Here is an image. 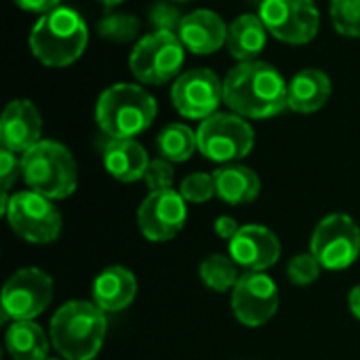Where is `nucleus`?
<instances>
[{
    "label": "nucleus",
    "mask_w": 360,
    "mask_h": 360,
    "mask_svg": "<svg viewBox=\"0 0 360 360\" xmlns=\"http://www.w3.org/2000/svg\"><path fill=\"white\" fill-rule=\"evenodd\" d=\"M89 42V30L78 11L57 6L40 15L30 32V51L46 68H68L80 59Z\"/></svg>",
    "instance_id": "2"
},
{
    "label": "nucleus",
    "mask_w": 360,
    "mask_h": 360,
    "mask_svg": "<svg viewBox=\"0 0 360 360\" xmlns=\"http://www.w3.org/2000/svg\"><path fill=\"white\" fill-rule=\"evenodd\" d=\"M19 8L27 11V13H36V15H44L51 13L59 6L61 0H13Z\"/></svg>",
    "instance_id": "32"
},
{
    "label": "nucleus",
    "mask_w": 360,
    "mask_h": 360,
    "mask_svg": "<svg viewBox=\"0 0 360 360\" xmlns=\"http://www.w3.org/2000/svg\"><path fill=\"white\" fill-rule=\"evenodd\" d=\"M184 55L186 46L175 32L156 30L135 44L129 57V68L139 82L160 86L179 74Z\"/></svg>",
    "instance_id": "6"
},
{
    "label": "nucleus",
    "mask_w": 360,
    "mask_h": 360,
    "mask_svg": "<svg viewBox=\"0 0 360 360\" xmlns=\"http://www.w3.org/2000/svg\"><path fill=\"white\" fill-rule=\"evenodd\" d=\"M21 175V158H17L15 152L2 148L0 150V181H2V192H8L17 177Z\"/></svg>",
    "instance_id": "31"
},
{
    "label": "nucleus",
    "mask_w": 360,
    "mask_h": 360,
    "mask_svg": "<svg viewBox=\"0 0 360 360\" xmlns=\"http://www.w3.org/2000/svg\"><path fill=\"white\" fill-rule=\"evenodd\" d=\"M137 295V278L122 266L105 268L93 283V304L103 312H120L133 304Z\"/></svg>",
    "instance_id": "18"
},
{
    "label": "nucleus",
    "mask_w": 360,
    "mask_h": 360,
    "mask_svg": "<svg viewBox=\"0 0 360 360\" xmlns=\"http://www.w3.org/2000/svg\"><path fill=\"white\" fill-rule=\"evenodd\" d=\"M348 306H350V312L360 321V285H356V287L350 291V295H348Z\"/></svg>",
    "instance_id": "34"
},
{
    "label": "nucleus",
    "mask_w": 360,
    "mask_h": 360,
    "mask_svg": "<svg viewBox=\"0 0 360 360\" xmlns=\"http://www.w3.org/2000/svg\"><path fill=\"white\" fill-rule=\"evenodd\" d=\"M42 135V118L38 108L30 99H13L0 118V141L2 148L25 154L34 148Z\"/></svg>",
    "instance_id": "16"
},
{
    "label": "nucleus",
    "mask_w": 360,
    "mask_h": 360,
    "mask_svg": "<svg viewBox=\"0 0 360 360\" xmlns=\"http://www.w3.org/2000/svg\"><path fill=\"white\" fill-rule=\"evenodd\" d=\"M156 148L160 158L169 162H186L198 150V139L190 127L181 122H173L158 133Z\"/></svg>",
    "instance_id": "24"
},
{
    "label": "nucleus",
    "mask_w": 360,
    "mask_h": 360,
    "mask_svg": "<svg viewBox=\"0 0 360 360\" xmlns=\"http://www.w3.org/2000/svg\"><path fill=\"white\" fill-rule=\"evenodd\" d=\"M321 268L323 266L319 264V259L312 253H300L289 262L287 274L293 285L306 287V285H312L321 276Z\"/></svg>",
    "instance_id": "29"
},
{
    "label": "nucleus",
    "mask_w": 360,
    "mask_h": 360,
    "mask_svg": "<svg viewBox=\"0 0 360 360\" xmlns=\"http://www.w3.org/2000/svg\"><path fill=\"white\" fill-rule=\"evenodd\" d=\"M232 312L245 327L266 325L278 310V287L266 272L240 274L232 289Z\"/></svg>",
    "instance_id": "13"
},
{
    "label": "nucleus",
    "mask_w": 360,
    "mask_h": 360,
    "mask_svg": "<svg viewBox=\"0 0 360 360\" xmlns=\"http://www.w3.org/2000/svg\"><path fill=\"white\" fill-rule=\"evenodd\" d=\"M105 312L89 302H68L51 319V344L65 360H93L105 342Z\"/></svg>",
    "instance_id": "3"
},
{
    "label": "nucleus",
    "mask_w": 360,
    "mask_h": 360,
    "mask_svg": "<svg viewBox=\"0 0 360 360\" xmlns=\"http://www.w3.org/2000/svg\"><path fill=\"white\" fill-rule=\"evenodd\" d=\"M175 2H192V0H175Z\"/></svg>",
    "instance_id": "36"
},
{
    "label": "nucleus",
    "mask_w": 360,
    "mask_h": 360,
    "mask_svg": "<svg viewBox=\"0 0 360 360\" xmlns=\"http://www.w3.org/2000/svg\"><path fill=\"white\" fill-rule=\"evenodd\" d=\"M175 110L190 120H205L217 114L224 101V82L207 68H194L181 74L171 86Z\"/></svg>",
    "instance_id": "12"
},
{
    "label": "nucleus",
    "mask_w": 360,
    "mask_h": 360,
    "mask_svg": "<svg viewBox=\"0 0 360 360\" xmlns=\"http://www.w3.org/2000/svg\"><path fill=\"white\" fill-rule=\"evenodd\" d=\"M139 27V19L129 13H108L97 25L99 36L112 42H131L133 38H137Z\"/></svg>",
    "instance_id": "26"
},
{
    "label": "nucleus",
    "mask_w": 360,
    "mask_h": 360,
    "mask_svg": "<svg viewBox=\"0 0 360 360\" xmlns=\"http://www.w3.org/2000/svg\"><path fill=\"white\" fill-rule=\"evenodd\" d=\"M179 194L184 196L186 202H194V205H200V202H207L215 196V179H213V173H192L188 175L181 186H179Z\"/></svg>",
    "instance_id": "28"
},
{
    "label": "nucleus",
    "mask_w": 360,
    "mask_h": 360,
    "mask_svg": "<svg viewBox=\"0 0 360 360\" xmlns=\"http://www.w3.org/2000/svg\"><path fill=\"white\" fill-rule=\"evenodd\" d=\"M266 40H268V30H266L264 21L259 19V15L245 13L228 25L226 46H228L230 55L234 59H238L240 63L255 61L257 55L264 51Z\"/></svg>",
    "instance_id": "22"
},
{
    "label": "nucleus",
    "mask_w": 360,
    "mask_h": 360,
    "mask_svg": "<svg viewBox=\"0 0 360 360\" xmlns=\"http://www.w3.org/2000/svg\"><path fill=\"white\" fill-rule=\"evenodd\" d=\"M4 217L11 230L25 243L49 245L61 232V215L53 200L32 190L13 194Z\"/></svg>",
    "instance_id": "8"
},
{
    "label": "nucleus",
    "mask_w": 360,
    "mask_h": 360,
    "mask_svg": "<svg viewBox=\"0 0 360 360\" xmlns=\"http://www.w3.org/2000/svg\"><path fill=\"white\" fill-rule=\"evenodd\" d=\"M173 179H175V171H173L169 160H165V158L150 160V165L146 169V175H143V181H146L150 192L171 190L173 188Z\"/></svg>",
    "instance_id": "30"
},
{
    "label": "nucleus",
    "mask_w": 360,
    "mask_h": 360,
    "mask_svg": "<svg viewBox=\"0 0 360 360\" xmlns=\"http://www.w3.org/2000/svg\"><path fill=\"white\" fill-rule=\"evenodd\" d=\"M177 36L181 44L194 55H211L226 44L228 25L215 11L198 8L181 17Z\"/></svg>",
    "instance_id": "17"
},
{
    "label": "nucleus",
    "mask_w": 360,
    "mask_h": 360,
    "mask_svg": "<svg viewBox=\"0 0 360 360\" xmlns=\"http://www.w3.org/2000/svg\"><path fill=\"white\" fill-rule=\"evenodd\" d=\"M156 112V99L146 89L118 82L99 95L95 120L110 139H135L154 122Z\"/></svg>",
    "instance_id": "4"
},
{
    "label": "nucleus",
    "mask_w": 360,
    "mask_h": 360,
    "mask_svg": "<svg viewBox=\"0 0 360 360\" xmlns=\"http://www.w3.org/2000/svg\"><path fill=\"white\" fill-rule=\"evenodd\" d=\"M230 257L247 272H266L278 262L281 243L266 226H240L236 236L230 240Z\"/></svg>",
    "instance_id": "15"
},
{
    "label": "nucleus",
    "mask_w": 360,
    "mask_h": 360,
    "mask_svg": "<svg viewBox=\"0 0 360 360\" xmlns=\"http://www.w3.org/2000/svg\"><path fill=\"white\" fill-rule=\"evenodd\" d=\"M46 360H59V359H46Z\"/></svg>",
    "instance_id": "37"
},
{
    "label": "nucleus",
    "mask_w": 360,
    "mask_h": 360,
    "mask_svg": "<svg viewBox=\"0 0 360 360\" xmlns=\"http://www.w3.org/2000/svg\"><path fill=\"white\" fill-rule=\"evenodd\" d=\"M198 274H200V281L217 293L232 291L240 278L236 262L226 255H209L207 259H202Z\"/></svg>",
    "instance_id": "25"
},
{
    "label": "nucleus",
    "mask_w": 360,
    "mask_h": 360,
    "mask_svg": "<svg viewBox=\"0 0 360 360\" xmlns=\"http://www.w3.org/2000/svg\"><path fill=\"white\" fill-rule=\"evenodd\" d=\"M53 300V278L38 268L15 272L2 289V321H32Z\"/></svg>",
    "instance_id": "11"
},
{
    "label": "nucleus",
    "mask_w": 360,
    "mask_h": 360,
    "mask_svg": "<svg viewBox=\"0 0 360 360\" xmlns=\"http://www.w3.org/2000/svg\"><path fill=\"white\" fill-rule=\"evenodd\" d=\"M21 175L32 192L51 200L68 198L78 186V169L72 152L51 139H42L21 154Z\"/></svg>",
    "instance_id": "5"
},
{
    "label": "nucleus",
    "mask_w": 360,
    "mask_h": 360,
    "mask_svg": "<svg viewBox=\"0 0 360 360\" xmlns=\"http://www.w3.org/2000/svg\"><path fill=\"white\" fill-rule=\"evenodd\" d=\"M333 27L348 38H360V0H331Z\"/></svg>",
    "instance_id": "27"
},
{
    "label": "nucleus",
    "mask_w": 360,
    "mask_h": 360,
    "mask_svg": "<svg viewBox=\"0 0 360 360\" xmlns=\"http://www.w3.org/2000/svg\"><path fill=\"white\" fill-rule=\"evenodd\" d=\"M310 253L325 270H346L360 255L359 224L346 213H331L312 232Z\"/></svg>",
    "instance_id": "9"
},
{
    "label": "nucleus",
    "mask_w": 360,
    "mask_h": 360,
    "mask_svg": "<svg viewBox=\"0 0 360 360\" xmlns=\"http://www.w3.org/2000/svg\"><path fill=\"white\" fill-rule=\"evenodd\" d=\"M257 15L266 30L287 44H308L321 27L314 0H262Z\"/></svg>",
    "instance_id": "10"
},
{
    "label": "nucleus",
    "mask_w": 360,
    "mask_h": 360,
    "mask_svg": "<svg viewBox=\"0 0 360 360\" xmlns=\"http://www.w3.org/2000/svg\"><path fill=\"white\" fill-rule=\"evenodd\" d=\"M6 350L13 360H46L49 338L34 321H15L6 329Z\"/></svg>",
    "instance_id": "23"
},
{
    "label": "nucleus",
    "mask_w": 360,
    "mask_h": 360,
    "mask_svg": "<svg viewBox=\"0 0 360 360\" xmlns=\"http://www.w3.org/2000/svg\"><path fill=\"white\" fill-rule=\"evenodd\" d=\"M186 219V200L173 188L162 192H150L137 211V226L141 234L152 243H165L175 238L184 230Z\"/></svg>",
    "instance_id": "14"
},
{
    "label": "nucleus",
    "mask_w": 360,
    "mask_h": 360,
    "mask_svg": "<svg viewBox=\"0 0 360 360\" xmlns=\"http://www.w3.org/2000/svg\"><path fill=\"white\" fill-rule=\"evenodd\" d=\"M283 74L266 61H245L224 80V103L243 118L264 120L281 114L287 105Z\"/></svg>",
    "instance_id": "1"
},
{
    "label": "nucleus",
    "mask_w": 360,
    "mask_h": 360,
    "mask_svg": "<svg viewBox=\"0 0 360 360\" xmlns=\"http://www.w3.org/2000/svg\"><path fill=\"white\" fill-rule=\"evenodd\" d=\"M215 179V196H219L228 205H247L259 196L262 181L257 173L245 165H224L213 171Z\"/></svg>",
    "instance_id": "21"
},
{
    "label": "nucleus",
    "mask_w": 360,
    "mask_h": 360,
    "mask_svg": "<svg viewBox=\"0 0 360 360\" xmlns=\"http://www.w3.org/2000/svg\"><path fill=\"white\" fill-rule=\"evenodd\" d=\"M198 152L219 165H232L245 158L255 146L253 127L238 114L217 112L205 118L196 131Z\"/></svg>",
    "instance_id": "7"
},
{
    "label": "nucleus",
    "mask_w": 360,
    "mask_h": 360,
    "mask_svg": "<svg viewBox=\"0 0 360 360\" xmlns=\"http://www.w3.org/2000/svg\"><path fill=\"white\" fill-rule=\"evenodd\" d=\"M238 230H240L238 221H236L234 217H230V215H221V217L215 219V234H217L219 238L228 240V243L236 236Z\"/></svg>",
    "instance_id": "33"
},
{
    "label": "nucleus",
    "mask_w": 360,
    "mask_h": 360,
    "mask_svg": "<svg viewBox=\"0 0 360 360\" xmlns=\"http://www.w3.org/2000/svg\"><path fill=\"white\" fill-rule=\"evenodd\" d=\"M148 165H150L148 152L135 139H110L103 148L105 171L122 184H133L137 179H143Z\"/></svg>",
    "instance_id": "19"
},
{
    "label": "nucleus",
    "mask_w": 360,
    "mask_h": 360,
    "mask_svg": "<svg viewBox=\"0 0 360 360\" xmlns=\"http://www.w3.org/2000/svg\"><path fill=\"white\" fill-rule=\"evenodd\" d=\"M331 97V80L325 72L308 68L289 80L287 105L297 114L319 112Z\"/></svg>",
    "instance_id": "20"
},
{
    "label": "nucleus",
    "mask_w": 360,
    "mask_h": 360,
    "mask_svg": "<svg viewBox=\"0 0 360 360\" xmlns=\"http://www.w3.org/2000/svg\"><path fill=\"white\" fill-rule=\"evenodd\" d=\"M97 2H101L108 11H112L114 6H118V4H122L124 0H97Z\"/></svg>",
    "instance_id": "35"
}]
</instances>
